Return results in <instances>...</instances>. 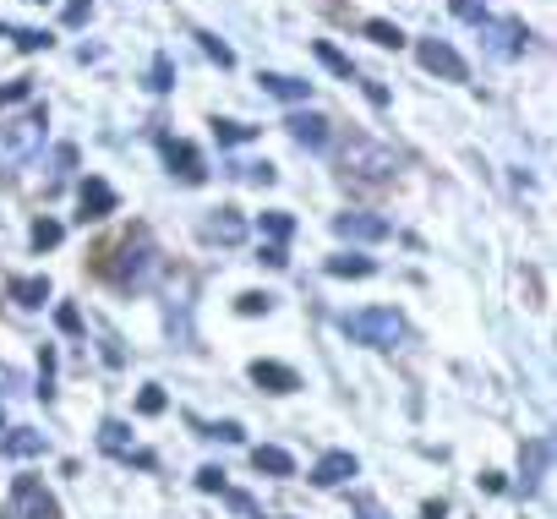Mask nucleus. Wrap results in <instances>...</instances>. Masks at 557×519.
<instances>
[{"label":"nucleus","instance_id":"obj_1","mask_svg":"<svg viewBox=\"0 0 557 519\" xmlns=\"http://www.w3.org/2000/svg\"><path fill=\"white\" fill-rule=\"evenodd\" d=\"M44 126H50L44 105H33V110H22L12 120H0V165H27V159L44 148Z\"/></svg>","mask_w":557,"mask_h":519},{"label":"nucleus","instance_id":"obj_2","mask_svg":"<svg viewBox=\"0 0 557 519\" xmlns=\"http://www.w3.org/2000/svg\"><path fill=\"white\" fill-rule=\"evenodd\" d=\"M344 334L360 339V345H372V350H393L405 339V317L393 312V306H367V312H350L344 317Z\"/></svg>","mask_w":557,"mask_h":519},{"label":"nucleus","instance_id":"obj_3","mask_svg":"<svg viewBox=\"0 0 557 519\" xmlns=\"http://www.w3.org/2000/svg\"><path fill=\"white\" fill-rule=\"evenodd\" d=\"M115 257H120V263H110V279L120 290H143L148 274H153V241H148V230H131Z\"/></svg>","mask_w":557,"mask_h":519},{"label":"nucleus","instance_id":"obj_4","mask_svg":"<svg viewBox=\"0 0 557 519\" xmlns=\"http://www.w3.org/2000/svg\"><path fill=\"white\" fill-rule=\"evenodd\" d=\"M393 170H399L393 148H383L372 137H350L344 143V175H355V181H388Z\"/></svg>","mask_w":557,"mask_h":519},{"label":"nucleus","instance_id":"obj_5","mask_svg":"<svg viewBox=\"0 0 557 519\" xmlns=\"http://www.w3.org/2000/svg\"><path fill=\"white\" fill-rule=\"evenodd\" d=\"M12 519H60V503L33 476H17V486H12Z\"/></svg>","mask_w":557,"mask_h":519},{"label":"nucleus","instance_id":"obj_6","mask_svg":"<svg viewBox=\"0 0 557 519\" xmlns=\"http://www.w3.org/2000/svg\"><path fill=\"white\" fill-rule=\"evenodd\" d=\"M415 55H421V66H426V72H437V77H448V82H465V77H470L465 55H459L453 44H443V39H421Z\"/></svg>","mask_w":557,"mask_h":519},{"label":"nucleus","instance_id":"obj_7","mask_svg":"<svg viewBox=\"0 0 557 519\" xmlns=\"http://www.w3.org/2000/svg\"><path fill=\"white\" fill-rule=\"evenodd\" d=\"M481 34H486V50L491 55H524V39H530V34H524V22H481Z\"/></svg>","mask_w":557,"mask_h":519},{"label":"nucleus","instance_id":"obj_8","mask_svg":"<svg viewBox=\"0 0 557 519\" xmlns=\"http://www.w3.org/2000/svg\"><path fill=\"white\" fill-rule=\"evenodd\" d=\"M334 236H344V241H383L388 219H377V213H334Z\"/></svg>","mask_w":557,"mask_h":519},{"label":"nucleus","instance_id":"obj_9","mask_svg":"<svg viewBox=\"0 0 557 519\" xmlns=\"http://www.w3.org/2000/svg\"><path fill=\"white\" fill-rule=\"evenodd\" d=\"M110 213H115V191L98 181V175H88V181H82V213H77V219H82V224H98V219H110Z\"/></svg>","mask_w":557,"mask_h":519},{"label":"nucleus","instance_id":"obj_10","mask_svg":"<svg viewBox=\"0 0 557 519\" xmlns=\"http://www.w3.org/2000/svg\"><path fill=\"white\" fill-rule=\"evenodd\" d=\"M355 470H360V465H355V453H350V448H334V453H322V460H317L312 481H317V486H344Z\"/></svg>","mask_w":557,"mask_h":519},{"label":"nucleus","instance_id":"obj_11","mask_svg":"<svg viewBox=\"0 0 557 519\" xmlns=\"http://www.w3.org/2000/svg\"><path fill=\"white\" fill-rule=\"evenodd\" d=\"M164 159H170V175H181L186 186H197L208 170H203V153H197L191 143H164Z\"/></svg>","mask_w":557,"mask_h":519},{"label":"nucleus","instance_id":"obj_12","mask_svg":"<svg viewBox=\"0 0 557 519\" xmlns=\"http://www.w3.org/2000/svg\"><path fill=\"white\" fill-rule=\"evenodd\" d=\"M284 126H290V137L301 143V148H328V115H306V110H295Z\"/></svg>","mask_w":557,"mask_h":519},{"label":"nucleus","instance_id":"obj_13","mask_svg":"<svg viewBox=\"0 0 557 519\" xmlns=\"http://www.w3.org/2000/svg\"><path fill=\"white\" fill-rule=\"evenodd\" d=\"M251 383L268 388V394H295V388H301V377L290 367H279V361H251Z\"/></svg>","mask_w":557,"mask_h":519},{"label":"nucleus","instance_id":"obj_14","mask_svg":"<svg viewBox=\"0 0 557 519\" xmlns=\"http://www.w3.org/2000/svg\"><path fill=\"white\" fill-rule=\"evenodd\" d=\"M257 82H262V93H274V99H284V105H306L312 99V82H295L284 72H262Z\"/></svg>","mask_w":557,"mask_h":519},{"label":"nucleus","instance_id":"obj_15","mask_svg":"<svg viewBox=\"0 0 557 519\" xmlns=\"http://www.w3.org/2000/svg\"><path fill=\"white\" fill-rule=\"evenodd\" d=\"M203 236H208V241H224V246H236V241L246 236V219H241L236 208H219V213L203 224Z\"/></svg>","mask_w":557,"mask_h":519},{"label":"nucleus","instance_id":"obj_16","mask_svg":"<svg viewBox=\"0 0 557 519\" xmlns=\"http://www.w3.org/2000/svg\"><path fill=\"white\" fill-rule=\"evenodd\" d=\"M0 448H6L12 460H33V453H44V432H27V427H17V432H6V438H0Z\"/></svg>","mask_w":557,"mask_h":519},{"label":"nucleus","instance_id":"obj_17","mask_svg":"<svg viewBox=\"0 0 557 519\" xmlns=\"http://www.w3.org/2000/svg\"><path fill=\"white\" fill-rule=\"evenodd\" d=\"M251 465H257V470H268V476H295V460H290L284 448H274V443L251 448Z\"/></svg>","mask_w":557,"mask_h":519},{"label":"nucleus","instance_id":"obj_18","mask_svg":"<svg viewBox=\"0 0 557 519\" xmlns=\"http://www.w3.org/2000/svg\"><path fill=\"white\" fill-rule=\"evenodd\" d=\"M328 274H334V279H367V274H377V263H372V257H328Z\"/></svg>","mask_w":557,"mask_h":519},{"label":"nucleus","instance_id":"obj_19","mask_svg":"<svg viewBox=\"0 0 557 519\" xmlns=\"http://www.w3.org/2000/svg\"><path fill=\"white\" fill-rule=\"evenodd\" d=\"M12 301L17 306H44L50 301V279H12Z\"/></svg>","mask_w":557,"mask_h":519},{"label":"nucleus","instance_id":"obj_20","mask_svg":"<svg viewBox=\"0 0 557 519\" xmlns=\"http://www.w3.org/2000/svg\"><path fill=\"white\" fill-rule=\"evenodd\" d=\"M312 55H317V60H322V66H328V72H334V77H344V82L355 77V66H350V55H339L334 44H322V39H317V44H312Z\"/></svg>","mask_w":557,"mask_h":519},{"label":"nucleus","instance_id":"obj_21","mask_svg":"<svg viewBox=\"0 0 557 519\" xmlns=\"http://www.w3.org/2000/svg\"><path fill=\"white\" fill-rule=\"evenodd\" d=\"M60 236H66V230H60L55 219H39V224L27 230V246H33V252H50V246H60Z\"/></svg>","mask_w":557,"mask_h":519},{"label":"nucleus","instance_id":"obj_22","mask_svg":"<svg viewBox=\"0 0 557 519\" xmlns=\"http://www.w3.org/2000/svg\"><path fill=\"white\" fill-rule=\"evenodd\" d=\"M546 453H552V448H546V438H536L530 448H524V470H530V476H524V486H536V481L546 476Z\"/></svg>","mask_w":557,"mask_h":519},{"label":"nucleus","instance_id":"obj_23","mask_svg":"<svg viewBox=\"0 0 557 519\" xmlns=\"http://www.w3.org/2000/svg\"><path fill=\"white\" fill-rule=\"evenodd\" d=\"M367 39H372V44H383V50H399V44H405V34H399L393 22H383V17H372V22H367Z\"/></svg>","mask_w":557,"mask_h":519},{"label":"nucleus","instance_id":"obj_24","mask_svg":"<svg viewBox=\"0 0 557 519\" xmlns=\"http://www.w3.org/2000/svg\"><path fill=\"white\" fill-rule=\"evenodd\" d=\"M213 137L219 143H251L257 126H246V120H213Z\"/></svg>","mask_w":557,"mask_h":519},{"label":"nucleus","instance_id":"obj_25","mask_svg":"<svg viewBox=\"0 0 557 519\" xmlns=\"http://www.w3.org/2000/svg\"><path fill=\"white\" fill-rule=\"evenodd\" d=\"M98 443H104L110 453H126L131 448V432L120 427V421H104V427H98Z\"/></svg>","mask_w":557,"mask_h":519},{"label":"nucleus","instance_id":"obj_26","mask_svg":"<svg viewBox=\"0 0 557 519\" xmlns=\"http://www.w3.org/2000/svg\"><path fill=\"white\" fill-rule=\"evenodd\" d=\"M153 93H170L175 88V60L170 55H153V82H148Z\"/></svg>","mask_w":557,"mask_h":519},{"label":"nucleus","instance_id":"obj_27","mask_svg":"<svg viewBox=\"0 0 557 519\" xmlns=\"http://www.w3.org/2000/svg\"><path fill=\"white\" fill-rule=\"evenodd\" d=\"M236 175L251 181V186H274V181H279V170L268 165V159H262V165H236Z\"/></svg>","mask_w":557,"mask_h":519},{"label":"nucleus","instance_id":"obj_28","mask_svg":"<svg viewBox=\"0 0 557 519\" xmlns=\"http://www.w3.org/2000/svg\"><path fill=\"white\" fill-rule=\"evenodd\" d=\"M268 306H274V296H262V290H246V296L236 301V312H241V317H262Z\"/></svg>","mask_w":557,"mask_h":519},{"label":"nucleus","instance_id":"obj_29","mask_svg":"<svg viewBox=\"0 0 557 519\" xmlns=\"http://www.w3.org/2000/svg\"><path fill=\"white\" fill-rule=\"evenodd\" d=\"M12 39H17V50H27V55L50 50V34H44V27H22V34H12Z\"/></svg>","mask_w":557,"mask_h":519},{"label":"nucleus","instance_id":"obj_30","mask_svg":"<svg viewBox=\"0 0 557 519\" xmlns=\"http://www.w3.org/2000/svg\"><path fill=\"white\" fill-rule=\"evenodd\" d=\"M262 230H268V236H274V246H279V241H290L295 219H290V213H262Z\"/></svg>","mask_w":557,"mask_h":519},{"label":"nucleus","instance_id":"obj_31","mask_svg":"<svg viewBox=\"0 0 557 519\" xmlns=\"http://www.w3.org/2000/svg\"><path fill=\"white\" fill-rule=\"evenodd\" d=\"M93 17V0H66V27H82Z\"/></svg>","mask_w":557,"mask_h":519},{"label":"nucleus","instance_id":"obj_32","mask_svg":"<svg viewBox=\"0 0 557 519\" xmlns=\"http://www.w3.org/2000/svg\"><path fill=\"white\" fill-rule=\"evenodd\" d=\"M453 17H465V22H486V0H453Z\"/></svg>","mask_w":557,"mask_h":519},{"label":"nucleus","instance_id":"obj_33","mask_svg":"<svg viewBox=\"0 0 557 519\" xmlns=\"http://www.w3.org/2000/svg\"><path fill=\"white\" fill-rule=\"evenodd\" d=\"M33 93V82L27 77H17V82H0V105H17V99H27Z\"/></svg>","mask_w":557,"mask_h":519},{"label":"nucleus","instance_id":"obj_34","mask_svg":"<svg viewBox=\"0 0 557 519\" xmlns=\"http://www.w3.org/2000/svg\"><path fill=\"white\" fill-rule=\"evenodd\" d=\"M197 486H203V492H224V470L219 465H203V470H197Z\"/></svg>","mask_w":557,"mask_h":519},{"label":"nucleus","instance_id":"obj_35","mask_svg":"<svg viewBox=\"0 0 557 519\" xmlns=\"http://www.w3.org/2000/svg\"><path fill=\"white\" fill-rule=\"evenodd\" d=\"M197 39H203V50H208L213 60H219V66H236V55H229V44H219L213 34H197Z\"/></svg>","mask_w":557,"mask_h":519},{"label":"nucleus","instance_id":"obj_36","mask_svg":"<svg viewBox=\"0 0 557 519\" xmlns=\"http://www.w3.org/2000/svg\"><path fill=\"white\" fill-rule=\"evenodd\" d=\"M137 410H143V415H159V410H164V388H143V394H137Z\"/></svg>","mask_w":557,"mask_h":519},{"label":"nucleus","instance_id":"obj_37","mask_svg":"<svg viewBox=\"0 0 557 519\" xmlns=\"http://www.w3.org/2000/svg\"><path fill=\"white\" fill-rule=\"evenodd\" d=\"M55 322H60L66 334H82V312L77 306H55Z\"/></svg>","mask_w":557,"mask_h":519},{"label":"nucleus","instance_id":"obj_38","mask_svg":"<svg viewBox=\"0 0 557 519\" xmlns=\"http://www.w3.org/2000/svg\"><path fill=\"white\" fill-rule=\"evenodd\" d=\"M208 438H224V443H241V421H219V427H208Z\"/></svg>","mask_w":557,"mask_h":519},{"label":"nucleus","instance_id":"obj_39","mask_svg":"<svg viewBox=\"0 0 557 519\" xmlns=\"http://www.w3.org/2000/svg\"><path fill=\"white\" fill-rule=\"evenodd\" d=\"M262 263H268V268H284L290 257H284V246H274V241H268V246H262Z\"/></svg>","mask_w":557,"mask_h":519},{"label":"nucleus","instance_id":"obj_40","mask_svg":"<svg viewBox=\"0 0 557 519\" xmlns=\"http://www.w3.org/2000/svg\"><path fill=\"white\" fill-rule=\"evenodd\" d=\"M12 388H17V372H12V367H0V394H12Z\"/></svg>","mask_w":557,"mask_h":519},{"label":"nucleus","instance_id":"obj_41","mask_svg":"<svg viewBox=\"0 0 557 519\" xmlns=\"http://www.w3.org/2000/svg\"><path fill=\"white\" fill-rule=\"evenodd\" d=\"M355 519H383V514H377L372 503H360V508H355Z\"/></svg>","mask_w":557,"mask_h":519},{"label":"nucleus","instance_id":"obj_42","mask_svg":"<svg viewBox=\"0 0 557 519\" xmlns=\"http://www.w3.org/2000/svg\"><path fill=\"white\" fill-rule=\"evenodd\" d=\"M33 6H44V0H33Z\"/></svg>","mask_w":557,"mask_h":519},{"label":"nucleus","instance_id":"obj_43","mask_svg":"<svg viewBox=\"0 0 557 519\" xmlns=\"http://www.w3.org/2000/svg\"><path fill=\"white\" fill-rule=\"evenodd\" d=\"M0 34H6V27H0Z\"/></svg>","mask_w":557,"mask_h":519}]
</instances>
